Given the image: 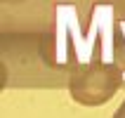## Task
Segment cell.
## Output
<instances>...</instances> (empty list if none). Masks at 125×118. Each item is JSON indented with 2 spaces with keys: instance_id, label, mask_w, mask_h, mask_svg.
<instances>
[{
  "instance_id": "cell-2",
  "label": "cell",
  "mask_w": 125,
  "mask_h": 118,
  "mask_svg": "<svg viewBox=\"0 0 125 118\" xmlns=\"http://www.w3.org/2000/svg\"><path fill=\"white\" fill-rule=\"evenodd\" d=\"M111 118H125V99H123V104H120V106H118V111L113 113V116H111Z\"/></svg>"
},
{
  "instance_id": "cell-1",
  "label": "cell",
  "mask_w": 125,
  "mask_h": 118,
  "mask_svg": "<svg viewBox=\"0 0 125 118\" xmlns=\"http://www.w3.org/2000/svg\"><path fill=\"white\" fill-rule=\"evenodd\" d=\"M120 85H123V69L106 59H90L85 64H76L69 78L71 97L83 106L106 104Z\"/></svg>"
}]
</instances>
